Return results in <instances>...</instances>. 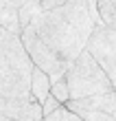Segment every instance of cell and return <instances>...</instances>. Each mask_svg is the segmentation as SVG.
Listing matches in <instances>:
<instances>
[{
  "label": "cell",
  "mask_w": 116,
  "mask_h": 121,
  "mask_svg": "<svg viewBox=\"0 0 116 121\" xmlns=\"http://www.w3.org/2000/svg\"><path fill=\"white\" fill-rule=\"evenodd\" d=\"M33 62L20 35L0 26V115L16 121H42V106L31 97Z\"/></svg>",
  "instance_id": "1"
},
{
  "label": "cell",
  "mask_w": 116,
  "mask_h": 121,
  "mask_svg": "<svg viewBox=\"0 0 116 121\" xmlns=\"http://www.w3.org/2000/svg\"><path fill=\"white\" fill-rule=\"evenodd\" d=\"M35 33L40 35L64 62H72L85 48L94 20L85 0H68L55 9H42L31 20Z\"/></svg>",
  "instance_id": "2"
},
{
  "label": "cell",
  "mask_w": 116,
  "mask_h": 121,
  "mask_svg": "<svg viewBox=\"0 0 116 121\" xmlns=\"http://www.w3.org/2000/svg\"><path fill=\"white\" fill-rule=\"evenodd\" d=\"M64 77H66V84H68L70 99H81V97L101 95V92L114 90L110 75L99 66V62L85 48L70 62V66H68Z\"/></svg>",
  "instance_id": "3"
},
{
  "label": "cell",
  "mask_w": 116,
  "mask_h": 121,
  "mask_svg": "<svg viewBox=\"0 0 116 121\" xmlns=\"http://www.w3.org/2000/svg\"><path fill=\"white\" fill-rule=\"evenodd\" d=\"M20 40H22V46H24V51L28 55V60L33 62V66L42 68L50 77V82L61 79V77L66 75V70H68L70 64L64 62L59 55L35 33L33 26H24L22 33H20Z\"/></svg>",
  "instance_id": "4"
},
{
  "label": "cell",
  "mask_w": 116,
  "mask_h": 121,
  "mask_svg": "<svg viewBox=\"0 0 116 121\" xmlns=\"http://www.w3.org/2000/svg\"><path fill=\"white\" fill-rule=\"evenodd\" d=\"M66 106L81 117V121H116V95L114 90L90 95L81 99H68Z\"/></svg>",
  "instance_id": "5"
},
{
  "label": "cell",
  "mask_w": 116,
  "mask_h": 121,
  "mask_svg": "<svg viewBox=\"0 0 116 121\" xmlns=\"http://www.w3.org/2000/svg\"><path fill=\"white\" fill-rule=\"evenodd\" d=\"M85 51H88L94 60L99 62V66L110 75V70L116 64V31L105 26L103 22L94 24L88 42H85Z\"/></svg>",
  "instance_id": "6"
},
{
  "label": "cell",
  "mask_w": 116,
  "mask_h": 121,
  "mask_svg": "<svg viewBox=\"0 0 116 121\" xmlns=\"http://www.w3.org/2000/svg\"><path fill=\"white\" fill-rule=\"evenodd\" d=\"M28 88H31V97L42 106V101L50 95V77L44 73L42 68L33 66L31 70V82H28Z\"/></svg>",
  "instance_id": "7"
},
{
  "label": "cell",
  "mask_w": 116,
  "mask_h": 121,
  "mask_svg": "<svg viewBox=\"0 0 116 121\" xmlns=\"http://www.w3.org/2000/svg\"><path fill=\"white\" fill-rule=\"evenodd\" d=\"M0 26L11 33L20 35L22 29H20V18H18V9L13 7H0Z\"/></svg>",
  "instance_id": "8"
},
{
  "label": "cell",
  "mask_w": 116,
  "mask_h": 121,
  "mask_svg": "<svg viewBox=\"0 0 116 121\" xmlns=\"http://www.w3.org/2000/svg\"><path fill=\"white\" fill-rule=\"evenodd\" d=\"M42 11V4L40 0H24L22 4H20L18 9V18H20V29H24V26L31 24V20L37 16V13Z\"/></svg>",
  "instance_id": "9"
},
{
  "label": "cell",
  "mask_w": 116,
  "mask_h": 121,
  "mask_svg": "<svg viewBox=\"0 0 116 121\" xmlns=\"http://www.w3.org/2000/svg\"><path fill=\"white\" fill-rule=\"evenodd\" d=\"M96 11H99L101 22L116 31V7L112 0H96Z\"/></svg>",
  "instance_id": "10"
},
{
  "label": "cell",
  "mask_w": 116,
  "mask_h": 121,
  "mask_svg": "<svg viewBox=\"0 0 116 121\" xmlns=\"http://www.w3.org/2000/svg\"><path fill=\"white\" fill-rule=\"evenodd\" d=\"M42 121H81V117L75 115V112H72L66 104H61L59 108H55L50 115L42 117Z\"/></svg>",
  "instance_id": "11"
},
{
  "label": "cell",
  "mask_w": 116,
  "mask_h": 121,
  "mask_svg": "<svg viewBox=\"0 0 116 121\" xmlns=\"http://www.w3.org/2000/svg\"><path fill=\"white\" fill-rule=\"evenodd\" d=\"M50 95H53L59 104H66L70 99V92H68V84H66V77H61V79H55L50 82Z\"/></svg>",
  "instance_id": "12"
},
{
  "label": "cell",
  "mask_w": 116,
  "mask_h": 121,
  "mask_svg": "<svg viewBox=\"0 0 116 121\" xmlns=\"http://www.w3.org/2000/svg\"><path fill=\"white\" fill-rule=\"evenodd\" d=\"M59 101H57V99L53 97V95H48L44 101H42V117H46V115H50V112H53L55 108H59Z\"/></svg>",
  "instance_id": "13"
},
{
  "label": "cell",
  "mask_w": 116,
  "mask_h": 121,
  "mask_svg": "<svg viewBox=\"0 0 116 121\" xmlns=\"http://www.w3.org/2000/svg\"><path fill=\"white\" fill-rule=\"evenodd\" d=\"M64 2H68V0H40L42 9H55V7H59Z\"/></svg>",
  "instance_id": "14"
},
{
  "label": "cell",
  "mask_w": 116,
  "mask_h": 121,
  "mask_svg": "<svg viewBox=\"0 0 116 121\" xmlns=\"http://www.w3.org/2000/svg\"><path fill=\"white\" fill-rule=\"evenodd\" d=\"M110 82H112V88H116V64H114V68L110 70Z\"/></svg>",
  "instance_id": "15"
},
{
  "label": "cell",
  "mask_w": 116,
  "mask_h": 121,
  "mask_svg": "<svg viewBox=\"0 0 116 121\" xmlns=\"http://www.w3.org/2000/svg\"><path fill=\"white\" fill-rule=\"evenodd\" d=\"M0 121H16V119H11V117H4V115H0Z\"/></svg>",
  "instance_id": "16"
},
{
  "label": "cell",
  "mask_w": 116,
  "mask_h": 121,
  "mask_svg": "<svg viewBox=\"0 0 116 121\" xmlns=\"http://www.w3.org/2000/svg\"><path fill=\"white\" fill-rule=\"evenodd\" d=\"M112 2H114V7H116V0H112Z\"/></svg>",
  "instance_id": "17"
}]
</instances>
